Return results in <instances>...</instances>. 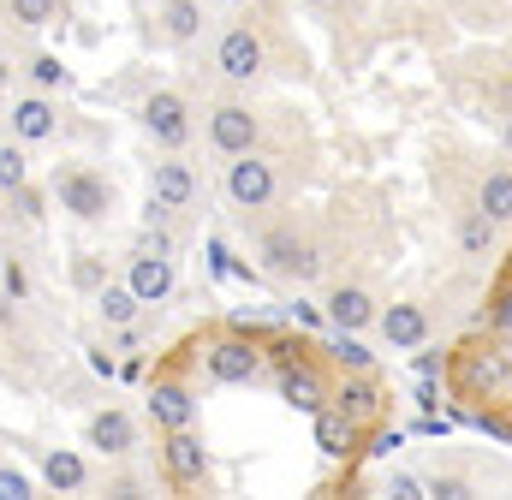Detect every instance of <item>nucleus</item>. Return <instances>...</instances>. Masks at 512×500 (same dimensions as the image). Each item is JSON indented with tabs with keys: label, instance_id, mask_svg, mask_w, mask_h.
Segmentation results:
<instances>
[{
	"label": "nucleus",
	"instance_id": "obj_1",
	"mask_svg": "<svg viewBox=\"0 0 512 500\" xmlns=\"http://www.w3.org/2000/svg\"><path fill=\"white\" fill-rule=\"evenodd\" d=\"M256 268L268 280H280V286H310V280H322L328 250H322V239L310 227H298V221H268L256 233Z\"/></svg>",
	"mask_w": 512,
	"mask_h": 500
},
{
	"label": "nucleus",
	"instance_id": "obj_2",
	"mask_svg": "<svg viewBox=\"0 0 512 500\" xmlns=\"http://www.w3.org/2000/svg\"><path fill=\"white\" fill-rule=\"evenodd\" d=\"M209 72H215L227 90H251V84H262V78L274 72V42H268V30H262V24H251V18L227 24V30L215 36Z\"/></svg>",
	"mask_w": 512,
	"mask_h": 500
},
{
	"label": "nucleus",
	"instance_id": "obj_3",
	"mask_svg": "<svg viewBox=\"0 0 512 500\" xmlns=\"http://www.w3.org/2000/svg\"><path fill=\"white\" fill-rule=\"evenodd\" d=\"M48 191H54V203H60L72 221H84V227H102V221L120 215V191H114V179H108L102 167H90V161H66V167H54Z\"/></svg>",
	"mask_w": 512,
	"mask_h": 500
},
{
	"label": "nucleus",
	"instance_id": "obj_4",
	"mask_svg": "<svg viewBox=\"0 0 512 500\" xmlns=\"http://www.w3.org/2000/svg\"><path fill=\"white\" fill-rule=\"evenodd\" d=\"M221 191L227 203L251 221V215H268L280 203V161L268 149H245V155H227V173H221Z\"/></svg>",
	"mask_w": 512,
	"mask_h": 500
},
{
	"label": "nucleus",
	"instance_id": "obj_5",
	"mask_svg": "<svg viewBox=\"0 0 512 500\" xmlns=\"http://www.w3.org/2000/svg\"><path fill=\"white\" fill-rule=\"evenodd\" d=\"M203 137H209V149L227 161V155L262 149L268 120H262V108L245 102V96H221V102H209V108H203Z\"/></svg>",
	"mask_w": 512,
	"mask_h": 500
},
{
	"label": "nucleus",
	"instance_id": "obj_6",
	"mask_svg": "<svg viewBox=\"0 0 512 500\" xmlns=\"http://www.w3.org/2000/svg\"><path fill=\"white\" fill-rule=\"evenodd\" d=\"M126 286L137 292V304H167L173 286H179V256H173V239L155 233V239H137V250L126 256Z\"/></svg>",
	"mask_w": 512,
	"mask_h": 500
},
{
	"label": "nucleus",
	"instance_id": "obj_7",
	"mask_svg": "<svg viewBox=\"0 0 512 500\" xmlns=\"http://www.w3.org/2000/svg\"><path fill=\"white\" fill-rule=\"evenodd\" d=\"M137 125H143V137H149L155 149H167V155H185L191 137H197V114H191V102H185L179 90H149V96L137 102Z\"/></svg>",
	"mask_w": 512,
	"mask_h": 500
},
{
	"label": "nucleus",
	"instance_id": "obj_8",
	"mask_svg": "<svg viewBox=\"0 0 512 500\" xmlns=\"http://www.w3.org/2000/svg\"><path fill=\"white\" fill-rule=\"evenodd\" d=\"M203 370H209L215 387H251L256 375L268 370V346L251 340L245 328H239V334H221V340L203 346Z\"/></svg>",
	"mask_w": 512,
	"mask_h": 500
},
{
	"label": "nucleus",
	"instance_id": "obj_9",
	"mask_svg": "<svg viewBox=\"0 0 512 500\" xmlns=\"http://www.w3.org/2000/svg\"><path fill=\"white\" fill-rule=\"evenodd\" d=\"M155 453H161V477H167L173 489H209L215 459H209L197 423H191V429H161V447H155Z\"/></svg>",
	"mask_w": 512,
	"mask_h": 500
},
{
	"label": "nucleus",
	"instance_id": "obj_10",
	"mask_svg": "<svg viewBox=\"0 0 512 500\" xmlns=\"http://www.w3.org/2000/svg\"><path fill=\"white\" fill-rule=\"evenodd\" d=\"M370 328L382 334L393 352H417V346H429V334H435V310H429L423 298H393V304L376 310Z\"/></svg>",
	"mask_w": 512,
	"mask_h": 500
},
{
	"label": "nucleus",
	"instance_id": "obj_11",
	"mask_svg": "<svg viewBox=\"0 0 512 500\" xmlns=\"http://www.w3.org/2000/svg\"><path fill=\"white\" fill-rule=\"evenodd\" d=\"M197 167L185 155H167V161H149V203L167 209V215H191L197 209Z\"/></svg>",
	"mask_w": 512,
	"mask_h": 500
},
{
	"label": "nucleus",
	"instance_id": "obj_12",
	"mask_svg": "<svg viewBox=\"0 0 512 500\" xmlns=\"http://www.w3.org/2000/svg\"><path fill=\"white\" fill-rule=\"evenodd\" d=\"M322 322L328 328H340V334H364L370 322H376V310H382V298L364 286V280H340V286H328L322 292Z\"/></svg>",
	"mask_w": 512,
	"mask_h": 500
},
{
	"label": "nucleus",
	"instance_id": "obj_13",
	"mask_svg": "<svg viewBox=\"0 0 512 500\" xmlns=\"http://www.w3.org/2000/svg\"><path fill=\"white\" fill-rule=\"evenodd\" d=\"M143 411L155 429H191L197 423V387L185 375H155L143 387Z\"/></svg>",
	"mask_w": 512,
	"mask_h": 500
},
{
	"label": "nucleus",
	"instance_id": "obj_14",
	"mask_svg": "<svg viewBox=\"0 0 512 500\" xmlns=\"http://www.w3.org/2000/svg\"><path fill=\"white\" fill-rule=\"evenodd\" d=\"M137 417L131 411H120V405H102V411H90L84 417V447H96L108 465L114 459H137Z\"/></svg>",
	"mask_w": 512,
	"mask_h": 500
},
{
	"label": "nucleus",
	"instance_id": "obj_15",
	"mask_svg": "<svg viewBox=\"0 0 512 500\" xmlns=\"http://www.w3.org/2000/svg\"><path fill=\"white\" fill-rule=\"evenodd\" d=\"M6 131L30 149V143H48V137H60V102L54 96H42V90H24V96H12L6 102Z\"/></svg>",
	"mask_w": 512,
	"mask_h": 500
},
{
	"label": "nucleus",
	"instance_id": "obj_16",
	"mask_svg": "<svg viewBox=\"0 0 512 500\" xmlns=\"http://www.w3.org/2000/svg\"><path fill=\"white\" fill-rule=\"evenodd\" d=\"M274 387H280V399H286L292 411H304V417L328 405V381H322V370H316L310 358H292V352H286V358H280V375H274Z\"/></svg>",
	"mask_w": 512,
	"mask_h": 500
},
{
	"label": "nucleus",
	"instance_id": "obj_17",
	"mask_svg": "<svg viewBox=\"0 0 512 500\" xmlns=\"http://www.w3.org/2000/svg\"><path fill=\"white\" fill-rule=\"evenodd\" d=\"M328 405H340L364 429V423H376L387 411V393H382V381H376V370H358V375H346L340 387H328Z\"/></svg>",
	"mask_w": 512,
	"mask_h": 500
},
{
	"label": "nucleus",
	"instance_id": "obj_18",
	"mask_svg": "<svg viewBox=\"0 0 512 500\" xmlns=\"http://www.w3.org/2000/svg\"><path fill=\"white\" fill-rule=\"evenodd\" d=\"M42 483H48L54 495H84V489L96 483V471H90V459H84L78 447H48V453H42Z\"/></svg>",
	"mask_w": 512,
	"mask_h": 500
},
{
	"label": "nucleus",
	"instance_id": "obj_19",
	"mask_svg": "<svg viewBox=\"0 0 512 500\" xmlns=\"http://www.w3.org/2000/svg\"><path fill=\"white\" fill-rule=\"evenodd\" d=\"M203 0H155V30H161V42L167 48H191L197 36H203Z\"/></svg>",
	"mask_w": 512,
	"mask_h": 500
},
{
	"label": "nucleus",
	"instance_id": "obj_20",
	"mask_svg": "<svg viewBox=\"0 0 512 500\" xmlns=\"http://www.w3.org/2000/svg\"><path fill=\"white\" fill-rule=\"evenodd\" d=\"M310 423H316V447H322V459H352V453H358V423H352L340 405L310 411Z\"/></svg>",
	"mask_w": 512,
	"mask_h": 500
},
{
	"label": "nucleus",
	"instance_id": "obj_21",
	"mask_svg": "<svg viewBox=\"0 0 512 500\" xmlns=\"http://www.w3.org/2000/svg\"><path fill=\"white\" fill-rule=\"evenodd\" d=\"M90 304H96V316H102V328H126L143 316V304H137V292H131L126 280H102L96 292H90Z\"/></svg>",
	"mask_w": 512,
	"mask_h": 500
},
{
	"label": "nucleus",
	"instance_id": "obj_22",
	"mask_svg": "<svg viewBox=\"0 0 512 500\" xmlns=\"http://www.w3.org/2000/svg\"><path fill=\"white\" fill-rule=\"evenodd\" d=\"M477 215H489L495 227L512 221V173L507 167H489V173H483V185H477Z\"/></svg>",
	"mask_w": 512,
	"mask_h": 500
},
{
	"label": "nucleus",
	"instance_id": "obj_23",
	"mask_svg": "<svg viewBox=\"0 0 512 500\" xmlns=\"http://www.w3.org/2000/svg\"><path fill=\"white\" fill-rule=\"evenodd\" d=\"M24 78H30V90H42V96H60V90L72 84V72H66L60 54H30V60H24Z\"/></svg>",
	"mask_w": 512,
	"mask_h": 500
},
{
	"label": "nucleus",
	"instance_id": "obj_24",
	"mask_svg": "<svg viewBox=\"0 0 512 500\" xmlns=\"http://www.w3.org/2000/svg\"><path fill=\"white\" fill-rule=\"evenodd\" d=\"M495 245H501V227H495L489 215L465 209V215H459V250H465V256H489Z\"/></svg>",
	"mask_w": 512,
	"mask_h": 500
},
{
	"label": "nucleus",
	"instance_id": "obj_25",
	"mask_svg": "<svg viewBox=\"0 0 512 500\" xmlns=\"http://www.w3.org/2000/svg\"><path fill=\"white\" fill-rule=\"evenodd\" d=\"M0 6H6V18L24 24V30H48V24L66 18V0H0Z\"/></svg>",
	"mask_w": 512,
	"mask_h": 500
},
{
	"label": "nucleus",
	"instance_id": "obj_26",
	"mask_svg": "<svg viewBox=\"0 0 512 500\" xmlns=\"http://www.w3.org/2000/svg\"><path fill=\"white\" fill-rule=\"evenodd\" d=\"M328 358L340 364L346 375H358V370H376V352L358 340V334H340V328H328Z\"/></svg>",
	"mask_w": 512,
	"mask_h": 500
},
{
	"label": "nucleus",
	"instance_id": "obj_27",
	"mask_svg": "<svg viewBox=\"0 0 512 500\" xmlns=\"http://www.w3.org/2000/svg\"><path fill=\"white\" fill-rule=\"evenodd\" d=\"M24 185H30V155H24L18 137H6V143H0V197H12V191H24Z\"/></svg>",
	"mask_w": 512,
	"mask_h": 500
},
{
	"label": "nucleus",
	"instance_id": "obj_28",
	"mask_svg": "<svg viewBox=\"0 0 512 500\" xmlns=\"http://www.w3.org/2000/svg\"><path fill=\"white\" fill-rule=\"evenodd\" d=\"M423 495H435V500H477V483H471V477H459V471H435V477H423Z\"/></svg>",
	"mask_w": 512,
	"mask_h": 500
},
{
	"label": "nucleus",
	"instance_id": "obj_29",
	"mask_svg": "<svg viewBox=\"0 0 512 500\" xmlns=\"http://www.w3.org/2000/svg\"><path fill=\"white\" fill-rule=\"evenodd\" d=\"M114 465H120V471H108V477H102V489H108V495H126V500H137V495H155V483H149L143 471H126L131 459H114Z\"/></svg>",
	"mask_w": 512,
	"mask_h": 500
},
{
	"label": "nucleus",
	"instance_id": "obj_30",
	"mask_svg": "<svg viewBox=\"0 0 512 500\" xmlns=\"http://www.w3.org/2000/svg\"><path fill=\"white\" fill-rule=\"evenodd\" d=\"M0 292H6L12 304H30V292H36V286H30V268H24V256H6V262H0Z\"/></svg>",
	"mask_w": 512,
	"mask_h": 500
},
{
	"label": "nucleus",
	"instance_id": "obj_31",
	"mask_svg": "<svg viewBox=\"0 0 512 500\" xmlns=\"http://www.w3.org/2000/svg\"><path fill=\"white\" fill-rule=\"evenodd\" d=\"M0 500H36V477L0 459Z\"/></svg>",
	"mask_w": 512,
	"mask_h": 500
},
{
	"label": "nucleus",
	"instance_id": "obj_32",
	"mask_svg": "<svg viewBox=\"0 0 512 500\" xmlns=\"http://www.w3.org/2000/svg\"><path fill=\"white\" fill-rule=\"evenodd\" d=\"M102 280H108V262L102 256H72V286L78 292H96Z\"/></svg>",
	"mask_w": 512,
	"mask_h": 500
},
{
	"label": "nucleus",
	"instance_id": "obj_33",
	"mask_svg": "<svg viewBox=\"0 0 512 500\" xmlns=\"http://www.w3.org/2000/svg\"><path fill=\"white\" fill-rule=\"evenodd\" d=\"M382 495H399V500H423V477H411V471H387Z\"/></svg>",
	"mask_w": 512,
	"mask_h": 500
},
{
	"label": "nucleus",
	"instance_id": "obj_34",
	"mask_svg": "<svg viewBox=\"0 0 512 500\" xmlns=\"http://www.w3.org/2000/svg\"><path fill=\"white\" fill-rule=\"evenodd\" d=\"M399 447H405V435H399V429H376V435H370V447H364V453H370V459H393V453H399Z\"/></svg>",
	"mask_w": 512,
	"mask_h": 500
},
{
	"label": "nucleus",
	"instance_id": "obj_35",
	"mask_svg": "<svg viewBox=\"0 0 512 500\" xmlns=\"http://www.w3.org/2000/svg\"><path fill=\"white\" fill-rule=\"evenodd\" d=\"M507 316H512V298H507V286H501V292H495V304H489V316H483V322L495 328V340H507Z\"/></svg>",
	"mask_w": 512,
	"mask_h": 500
},
{
	"label": "nucleus",
	"instance_id": "obj_36",
	"mask_svg": "<svg viewBox=\"0 0 512 500\" xmlns=\"http://www.w3.org/2000/svg\"><path fill=\"white\" fill-rule=\"evenodd\" d=\"M286 316H292L298 328H328V322H322V310H316L310 298H292V304H286Z\"/></svg>",
	"mask_w": 512,
	"mask_h": 500
},
{
	"label": "nucleus",
	"instance_id": "obj_37",
	"mask_svg": "<svg viewBox=\"0 0 512 500\" xmlns=\"http://www.w3.org/2000/svg\"><path fill=\"white\" fill-rule=\"evenodd\" d=\"M12 322H18V304H12V298H6V292H0V334H6V328H12Z\"/></svg>",
	"mask_w": 512,
	"mask_h": 500
},
{
	"label": "nucleus",
	"instance_id": "obj_38",
	"mask_svg": "<svg viewBox=\"0 0 512 500\" xmlns=\"http://www.w3.org/2000/svg\"><path fill=\"white\" fill-rule=\"evenodd\" d=\"M298 6H316V12H328V6H340V0H298Z\"/></svg>",
	"mask_w": 512,
	"mask_h": 500
}]
</instances>
